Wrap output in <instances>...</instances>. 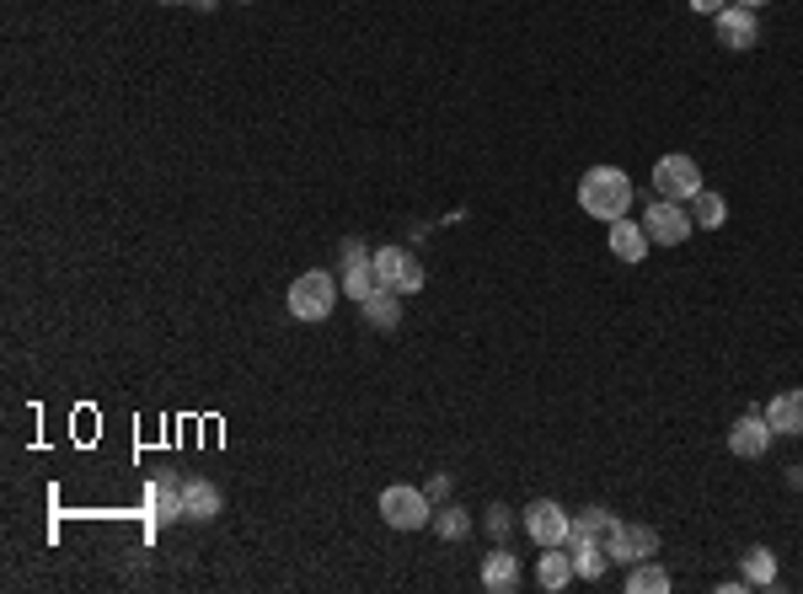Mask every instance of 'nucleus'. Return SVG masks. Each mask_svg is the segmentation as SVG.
<instances>
[{
	"mask_svg": "<svg viewBox=\"0 0 803 594\" xmlns=\"http://www.w3.org/2000/svg\"><path fill=\"white\" fill-rule=\"evenodd\" d=\"M381 520H386L392 531H418V525H429V520H434V514H429V493H418V488H407V482L386 488V493H381Z\"/></svg>",
	"mask_w": 803,
	"mask_h": 594,
	"instance_id": "nucleus-4",
	"label": "nucleus"
},
{
	"mask_svg": "<svg viewBox=\"0 0 803 594\" xmlns=\"http://www.w3.org/2000/svg\"><path fill=\"white\" fill-rule=\"evenodd\" d=\"M653 188H659V198H670V203H691V198L702 194V172H697L691 155H659L653 161Z\"/></svg>",
	"mask_w": 803,
	"mask_h": 594,
	"instance_id": "nucleus-3",
	"label": "nucleus"
},
{
	"mask_svg": "<svg viewBox=\"0 0 803 594\" xmlns=\"http://www.w3.org/2000/svg\"><path fill=\"white\" fill-rule=\"evenodd\" d=\"M664 590H670V573H664L653 557L627 568V594H664Z\"/></svg>",
	"mask_w": 803,
	"mask_h": 594,
	"instance_id": "nucleus-20",
	"label": "nucleus"
},
{
	"mask_svg": "<svg viewBox=\"0 0 803 594\" xmlns=\"http://www.w3.org/2000/svg\"><path fill=\"white\" fill-rule=\"evenodd\" d=\"M375 273H381V284L397 290V295H418V290H423V263H418L407 247L375 252Z\"/></svg>",
	"mask_w": 803,
	"mask_h": 594,
	"instance_id": "nucleus-5",
	"label": "nucleus"
},
{
	"mask_svg": "<svg viewBox=\"0 0 803 594\" xmlns=\"http://www.w3.org/2000/svg\"><path fill=\"white\" fill-rule=\"evenodd\" d=\"M718 44H723V49H755V44H760L750 5H723V11H718Z\"/></svg>",
	"mask_w": 803,
	"mask_h": 594,
	"instance_id": "nucleus-10",
	"label": "nucleus"
},
{
	"mask_svg": "<svg viewBox=\"0 0 803 594\" xmlns=\"http://www.w3.org/2000/svg\"><path fill=\"white\" fill-rule=\"evenodd\" d=\"M643 231H649V242H659V247H680L691 231H697V220L680 209V203H670V198H659L649 214H643Z\"/></svg>",
	"mask_w": 803,
	"mask_h": 594,
	"instance_id": "nucleus-6",
	"label": "nucleus"
},
{
	"mask_svg": "<svg viewBox=\"0 0 803 594\" xmlns=\"http://www.w3.org/2000/svg\"><path fill=\"white\" fill-rule=\"evenodd\" d=\"M568 551H573V573H579V579H590V584H595L605 568H610V551H605L601 541H579V536H573Z\"/></svg>",
	"mask_w": 803,
	"mask_h": 594,
	"instance_id": "nucleus-15",
	"label": "nucleus"
},
{
	"mask_svg": "<svg viewBox=\"0 0 803 594\" xmlns=\"http://www.w3.org/2000/svg\"><path fill=\"white\" fill-rule=\"evenodd\" d=\"M166 5H203V11H209V5H220V0H166Z\"/></svg>",
	"mask_w": 803,
	"mask_h": 594,
	"instance_id": "nucleus-27",
	"label": "nucleus"
},
{
	"mask_svg": "<svg viewBox=\"0 0 803 594\" xmlns=\"http://www.w3.org/2000/svg\"><path fill=\"white\" fill-rule=\"evenodd\" d=\"M605 551H610V562H627V568L632 562H649L653 551H659V531H649V525H616Z\"/></svg>",
	"mask_w": 803,
	"mask_h": 594,
	"instance_id": "nucleus-8",
	"label": "nucleus"
},
{
	"mask_svg": "<svg viewBox=\"0 0 803 594\" xmlns=\"http://www.w3.org/2000/svg\"><path fill=\"white\" fill-rule=\"evenodd\" d=\"M771 440H777V429H771L760 412H745V418L729 429V450H734L740 461H760V455L771 450Z\"/></svg>",
	"mask_w": 803,
	"mask_h": 594,
	"instance_id": "nucleus-9",
	"label": "nucleus"
},
{
	"mask_svg": "<svg viewBox=\"0 0 803 594\" xmlns=\"http://www.w3.org/2000/svg\"><path fill=\"white\" fill-rule=\"evenodd\" d=\"M610 252H616L621 263H643V257H649V231H643V225H632L627 214H621V220H610Z\"/></svg>",
	"mask_w": 803,
	"mask_h": 594,
	"instance_id": "nucleus-11",
	"label": "nucleus"
},
{
	"mask_svg": "<svg viewBox=\"0 0 803 594\" xmlns=\"http://www.w3.org/2000/svg\"><path fill=\"white\" fill-rule=\"evenodd\" d=\"M616 525H621V520H616V514H610V509H584V514H579V520H573V525H568V541H573V536H579V541H610V531H616Z\"/></svg>",
	"mask_w": 803,
	"mask_h": 594,
	"instance_id": "nucleus-14",
	"label": "nucleus"
},
{
	"mask_svg": "<svg viewBox=\"0 0 803 594\" xmlns=\"http://www.w3.org/2000/svg\"><path fill=\"white\" fill-rule=\"evenodd\" d=\"M344 290H349L359 305L381 290V273H375V257H359V263H344Z\"/></svg>",
	"mask_w": 803,
	"mask_h": 594,
	"instance_id": "nucleus-16",
	"label": "nucleus"
},
{
	"mask_svg": "<svg viewBox=\"0 0 803 594\" xmlns=\"http://www.w3.org/2000/svg\"><path fill=\"white\" fill-rule=\"evenodd\" d=\"M338 290H344V284H338L327 268H311V273H301V279L290 284V316H295V322H322V316H333Z\"/></svg>",
	"mask_w": 803,
	"mask_h": 594,
	"instance_id": "nucleus-2",
	"label": "nucleus"
},
{
	"mask_svg": "<svg viewBox=\"0 0 803 594\" xmlns=\"http://www.w3.org/2000/svg\"><path fill=\"white\" fill-rule=\"evenodd\" d=\"M766 423H771L777 434H803V392L771 396V407H766Z\"/></svg>",
	"mask_w": 803,
	"mask_h": 594,
	"instance_id": "nucleus-12",
	"label": "nucleus"
},
{
	"mask_svg": "<svg viewBox=\"0 0 803 594\" xmlns=\"http://www.w3.org/2000/svg\"><path fill=\"white\" fill-rule=\"evenodd\" d=\"M429 525L440 531V541H461V536L472 531V520H466V509H440V514H434Z\"/></svg>",
	"mask_w": 803,
	"mask_h": 594,
	"instance_id": "nucleus-24",
	"label": "nucleus"
},
{
	"mask_svg": "<svg viewBox=\"0 0 803 594\" xmlns=\"http://www.w3.org/2000/svg\"><path fill=\"white\" fill-rule=\"evenodd\" d=\"M536 579H542V590H568V579H573V551H562V546H547V557H542Z\"/></svg>",
	"mask_w": 803,
	"mask_h": 594,
	"instance_id": "nucleus-19",
	"label": "nucleus"
},
{
	"mask_svg": "<svg viewBox=\"0 0 803 594\" xmlns=\"http://www.w3.org/2000/svg\"><path fill=\"white\" fill-rule=\"evenodd\" d=\"M509 525H514V514H509V509H488V531H493V541H503V536H509Z\"/></svg>",
	"mask_w": 803,
	"mask_h": 594,
	"instance_id": "nucleus-25",
	"label": "nucleus"
},
{
	"mask_svg": "<svg viewBox=\"0 0 803 594\" xmlns=\"http://www.w3.org/2000/svg\"><path fill=\"white\" fill-rule=\"evenodd\" d=\"M734 5H750V11H760V5H771V0H734Z\"/></svg>",
	"mask_w": 803,
	"mask_h": 594,
	"instance_id": "nucleus-28",
	"label": "nucleus"
},
{
	"mask_svg": "<svg viewBox=\"0 0 803 594\" xmlns=\"http://www.w3.org/2000/svg\"><path fill=\"white\" fill-rule=\"evenodd\" d=\"M520 584V562L509 557V551H493L488 562H482V590H493V594H509Z\"/></svg>",
	"mask_w": 803,
	"mask_h": 594,
	"instance_id": "nucleus-18",
	"label": "nucleus"
},
{
	"mask_svg": "<svg viewBox=\"0 0 803 594\" xmlns=\"http://www.w3.org/2000/svg\"><path fill=\"white\" fill-rule=\"evenodd\" d=\"M151 509H155V520H161V525L188 520V514H183V482H177V477H161V482L151 488Z\"/></svg>",
	"mask_w": 803,
	"mask_h": 594,
	"instance_id": "nucleus-17",
	"label": "nucleus"
},
{
	"mask_svg": "<svg viewBox=\"0 0 803 594\" xmlns=\"http://www.w3.org/2000/svg\"><path fill=\"white\" fill-rule=\"evenodd\" d=\"M579 203H584V214L590 220H621L627 209H632V177L627 172H616V166H595V172H584V183H579Z\"/></svg>",
	"mask_w": 803,
	"mask_h": 594,
	"instance_id": "nucleus-1",
	"label": "nucleus"
},
{
	"mask_svg": "<svg viewBox=\"0 0 803 594\" xmlns=\"http://www.w3.org/2000/svg\"><path fill=\"white\" fill-rule=\"evenodd\" d=\"M568 514H562V503H552V498H536L531 509H525V531H531V541L542 546H568Z\"/></svg>",
	"mask_w": 803,
	"mask_h": 594,
	"instance_id": "nucleus-7",
	"label": "nucleus"
},
{
	"mask_svg": "<svg viewBox=\"0 0 803 594\" xmlns=\"http://www.w3.org/2000/svg\"><path fill=\"white\" fill-rule=\"evenodd\" d=\"M771 579H777V557H771V551H766V546H750V551H745V584H771Z\"/></svg>",
	"mask_w": 803,
	"mask_h": 594,
	"instance_id": "nucleus-23",
	"label": "nucleus"
},
{
	"mask_svg": "<svg viewBox=\"0 0 803 594\" xmlns=\"http://www.w3.org/2000/svg\"><path fill=\"white\" fill-rule=\"evenodd\" d=\"M364 316H370L375 327H386V333H392V327L401 322V311H397V290H386V284H381L375 295L364 300Z\"/></svg>",
	"mask_w": 803,
	"mask_h": 594,
	"instance_id": "nucleus-21",
	"label": "nucleus"
},
{
	"mask_svg": "<svg viewBox=\"0 0 803 594\" xmlns=\"http://www.w3.org/2000/svg\"><path fill=\"white\" fill-rule=\"evenodd\" d=\"M723 5H729V0H691V11H702V16H718Z\"/></svg>",
	"mask_w": 803,
	"mask_h": 594,
	"instance_id": "nucleus-26",
	"label": "nucleus"
},
{
	"mask_svg": "<svg viewBox=\"0 0 803 594\" xmlns=\"http://www.w3.org/2000/svg\"><path fill=\"white\" fill-rule=\"evenodd\" d=\"M220 503H225V498H220V488H214V482H183V514H188V520H214V514H220Z\"/></svg>",
	"mask_w": 803,
	"mask_h": 594,
	"instance_id": "nucleus-13",
	"label": "nucleus"
},
{
	"mask_svg": "<svg viewBox=\"0 0 803 594\" xmlns=\"http://www.w3.org/2000/svg\"><path fill=\"white\" fill-rule=\"evenodd\" d=\"M691 220H697L702 231H718V225L729 220V203H723L718 194H707V188H702V194L691 198Z\"/></svg>",
	"mask_w": 803,
	"mask_h": 594,
	"instance_id": "nucleus-22",
	"label": "nucleus"
}]
</instances>
